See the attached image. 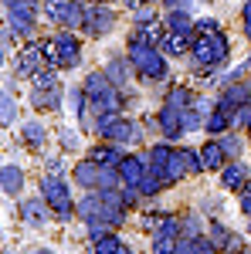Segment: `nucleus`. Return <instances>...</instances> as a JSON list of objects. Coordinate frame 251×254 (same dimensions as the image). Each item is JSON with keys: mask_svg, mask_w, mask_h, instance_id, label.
<instances>
[{"mask_svg": "<svg viewBox=\"0 0 251 254\" xmlns=\"http://www.w3.org/2000/svg\"><path fill=\"white\" fill-rule=\"evenodd\" d=\"M85 98H88V109H95L98 116L102 112H119L122 109V98H119V88L112 85V78L105 71H92L85 78Z\"/></svg>", "mask_w": 251, "mask_h": 254, "instance_id": "nucleus-1", "label": "nucleus"}, {"mask_svg": "<svg viewBox=\"0 0 251 254\" xmlns=\"http://www.w3.org/2000/svg\"><path fill=\"white\" fill-rule=\"evenodd\" d=\"M193 61L200 68H217L228 61V38L217 31V34H193V48H190Z\"/></svg>", "mask_w": 251, "mask_h": 254, "instance_id": "nucleus-2", "label": "nucleus"}, {"mask_svg": "<svg viewBox=\"0 0 251 254\" xmlns=\"http://www.w3.org/2000/svg\"><path fill=\"white\" fill-rule=\"evenodd\" d=\"M129 64H133V68H136V71H139L146 81L163 78V75H167V61H163V55L156 51L153 44L129 41Z\"/></svg>", "mask_w": 251, "mask_h": 254, "instance_id": "nucleus-3", "label": "nucleus"}, {"mask_svg": "<svg viewBox=\"0 0 251 254\" xmlns=\"http://www.w3.org/2000/svg\"><path fill=\"white\" fill-rule=\"evenodd\" d=\"M41 196L48 200L51 214L58 217V220H72L75 203H72V190H68V183H65L61 176H44V180H41Z\"/></svg>", "mask_w": 251, "mask_h": 254, "instance_id": "nucleus-4", "label": "nucleus"}, {"mask_svg": "<svg viewBox=\"0 0 251 254\" xmlns=\"http://www.w3.org/2000/svg\"><path fill=\"white\" fill-rule=\"evenodd\" d=\"M78 61H82V44H78V38H72V31H61L58 38H55V58H51V64L48 68H75Z\"/></svg>", "mask_w": 251, "mask_h": 254, "instance_id": "nucleus-5", "label": "nucleus"}, {"mask_svg": "<svg viewBox=\"0 0 251 254\" xmlns=\"http://www.w3.org/2000/svg\"><path fill=\"white\" fill-rule=\"evenodd\" d=\"M17 75L20 78H34L41 68H44V48H41V41H34V44H27L24 51L17 55Z\"/></svg>", "mask_w": 251, "mask_h": 254, "instance_id": "nucleus-6", "label": "nucleus"}, {"mask_svg": "<svg viewBox=\"0 0 251 254\" xmlns=\"http://www.w3.org/2000/svg\"><path fill=\"white\" fill-rule=\"evenodd\" d=\"M7 24L17 34H31L34 31V7H27L20 0H7Z\"/></svg>", "mask_w": 251, "mask_h": 254, "instance_id": "nucleus-7", "label": "nucleus"}, {"mask_svg": "<svg viewBox=\"0 0 251 254\" xmlns=\"http://www.w3.org/2000/svg\"><path fill=\"white\" fill-rule=\"evenodd\" d=\"M112 20H116L112 7H105V3H98V7H88V14H85V34H92V38L105 34V31L112 27Z\"/></svg>", "mask_w": 251, "mask_h": 254, "instance_id": "nucleus-8", "label": "nucleus"}, {"mask_svg": "<svg viewBox=\"0 0 251 254\" xmlns=\"http://www.w3.org/2000/svg\"><path fill=\"white\" fill-rule=\"evenodd\" d=\"M146 173H150L146 156H122V163H119V176H122L126 187H139Z\"/></svg>", "mask_w": 251, "mask_h": 254, "instance_id": "nucleus-9", "label": "nucleus"}, {"mask_svg": "<svg viewBox=\"0 0 251 254\" xmlns=\"http://www.w3.org/2000/svg\"><path fill=\"white\" fill-rule=\"evenodd\" d=\"M200 159H204V170H224L228 166V153H224L221 139H207L200 146Z\"/></svg>", "mask_w": 251, "mask_h": 254, "instance_id": "nucleus-10", "label": "nucleus"}, {"mask_svg": "<svg viewBox=\"0 0 251 254\" xmlns=\"http://www.w3.org/2000/svg\"><path fill=\"white\" fill-rule=\"evenodd\" d=\"M48 200L44 196H38V200H24L20 203V217H24V224H31V227H41L44 220H48Z\"/></svg>", "mask_w": 251, "mask_h": 254, "instance_id": "nucleus-11", "label": "nucleus"}, {"mask_svg": "<svg viewBox=\"0 0 251 254\" xmlns=\"http://www.w3.org/2000/svg\"><path fill=\"white\" fill-rule=\"evenodd\" d=\"M98 176H102V166H98L92 156L85 159V163H78V166H75V183H78V187L98 190Z\"/></svg>", "mask_w": 251, "mask_h": 254, "instance_id": "nucleus-12", "label": "nucleus"}, {"mask_svg": "<svg viewBox=\"0 0 251 254\" xmlns=\"http://www.w3.org/2000/svg\"><path fill=\"white\" fill-rule=\"evenodd\" d=\"M160 129H163V136L167 139H176L183 132V119H180V109L173 105H163L160 109Z\"/></svg>", "mask_w": 251, "mask_h": 254, "instance_id": "nucleus-13", "label": "nucleus"}, {"mask_svg": "<svg viewBox=\"0 0 251 254\" xmlns=\"http://www.w3.org/2000/svg\"><path fill=\"white\" fill-rule=\"evenodd\" d=\"M221 183H224V190H245L248 187V170L241 163H228L221 170Z\"/></svg>", "mask_w": 251, "mask_h": 254, "instance_id": "nucleus-14", "label": "nucleus"}, {"mask_svg": "<svg viewBox=\"0 0 251 254\" xmlns=\"http://www.w3.org/2000/svg\"><path fill=\"white\" fill-rule=\"evenodd\" d=\"M173 159V149L170 146H153L150 153H146V166H150V173H156V176H163V170H167V163Z\"/></svg>", "mask_w": 251, "mask_h": 254, "instance_id": "nucleus-15", "label": "nucleus"}, {"mask_svg": "<svg viewBox=\"0 0 251 254\" xmlns=\"http://www.w3.org/2000/svg\"><path fill=\"white\" fill-rule=\"evenodd\" d=\"M163 34H167V27H160V20H153V24H139L136 27V34H133V41H139V44H160L163 41Z\"/></svg>", "mask_w": 251, "mask_h": 254, "instance_id": "nucleus-16", "label": "nucleus"}, {"mask_svg": "<svg viewBox=\"0 0 251 254\" xmlns=\"http://www.w3.org/2000/svg\"><path fill=\"white\" fill-rule=\"evenodd\" d=\"M92 159H95L98 166L119 170V163H122V149H119V146H95V149H92Z\"/></svg>", "mask_w": 251, "mask_h": 254, "instance_id": "nucleus-17", "label": "nucleus"}, {"mask_svg": "<svg viewBox=\"0 0 251 254\" xmlns=\"http://www.w3.org/2000/svg\"><path fill=\"white\" fill-rule=\"evenodd\" d=\"M234 122H231V112H224V109H214L211 116L204 119V129L211 132V136H221V132H228Z\"/></svg>", "mask_w": 251, "mask_h": 254, "instance_id": "nucleus-18", "label": "nucleus"}, {"mask_svg": "<svg viewBox=\"0 0 251 254\" xmlns=\"http://www.w3.org/2000/svg\"><path fill=\"white\" fill-rule=\"evenodd\" d=\"M126 251V244L119 241L116 234H105V237H95L92 244H88V254H122Z\"/></svg>", "mask_w": 251, "mask_h": 254, "instance_id": "nucleus-19", "label": "nucleus"}, {"mask_svg": "<svg viewBox=\"0 0 251 254\" xmlns=\"http://www.w3.org/2000/svg\"><path fill=\"white\" fill-rule=\"evenodd\" d=\"M170 34H193V20L187 10H170V17H167V24H163Z\"/></svg>", "mask_w": 251, "mask_h": 254, "instance_id": "nucleus-20", "label": "nucleus"}, {"mask_svg": "<svg viewBox=\"0 0 251 254\" xmlns=\"http://www.w3.org/2000/svg\"><path fill=\"white\" fill-rule=\"evenodd\" d=\"M105 139H112V142H139V126H133V122H126V119H119L116 122V129L109 132Z\"/></svg>", "mask_w": 251, "mask_h": 254, "instance_id": "nucleus-21", "label": "nucleus"}, {"mask_svg": "<svg viewBox=\"0 0 251 254\" xmlns=\"http://www.w3.org/2000/svg\"><path fill=\"white\" fill-rule=\"evenodd\" d=\"M160 48L167 51V55H183L187 48H193V41H190V34H163V41H160Z\"/></svg>", "mask_w": 251, "mask_h": 254, "instance_id": "nucleus-22", "label": "nucleus"}, {"mask_svg": "<svg viewBox=\"0 0 251 254\" xmlns=\"http://www.w3.org/2000/svg\"><path fill=\"white\" fill-rule=\"evenodd\" d=\"M72 3L75 0H44V14H48V20H55V24H65L68 14H72Z\"/></svg>", "mask_w": 251, "mask_h": 254, "instance_id": "nucleus-23", "label": "nucleus"}, {"mask_svg": "<svg viewBox=\"0 0 251 254\" xmlns=\"http://www.w3.org/2000/svg\"><path fill=\"white\" fill-rule=\"evenodd\" d=\"M0 183H3V193H17L20 187H24V173H20L14 163H3V176H0Z\"/></svg>", "mask_w": 251, "mask_h": 254, "instance_id": "nucleus-24", "label": "nucleus"}, {"mask_svg": "<svg viewBox=\"0 0 251 254\" xmlns=\"http://www.w3.org/2000/svg\"><path fill=\"white\" fill-rule=\"evenodd\" d=\"M187 176V166H183V159H180V153H173V159L167 163V170H163V183L167 187H173V183H180Z\"/></svg>", "mask_w": 251, "mask_h": 254, "instance_id": "nucleus-25", "label": "nucleus"}, {"mask_svg": "<svg viewBox=\"0 0 251 254\" xmlns=\"http://www.w3.org/2000/svg\"><path fill=\"white\" fill-rule=\"evenodd\" d=\"M24 139H27V146H31V149H41V146H44V126H41L38 119L24 122Z\"/></svg>", "mask_w": 251, "mask_h": 254, "instance_id": "nucleus-26", "label": "nucleus"}, {"mask_svg": "<svg viewBox=\"0 0 251 254\" xmlns=\"http://www.w3.org/2000/svg\"><path fill=\"white\" fill-rule=\"evenodd\" d=\"M34 85V92H48V88H58V75H55V68H41L38 75L31 78Z\"/></svg>", "mask_w": 251, "mask_h": 254, "instance_id": "nucleus-27", "label": "nucleus"}, {"mask_svg": "<svg viewBox=\"0 0 251 254\" xmlns=\"http://www.w3.org/2000/svg\"><path fill=\"white\" fill-rule=\"evenodd\" d=\"M167 105H173V109H190L193 105V92L190 88H170V95H167Z\"/></svg>", "mask_w": 251, "mask_h": 254, "instance_id": "nucleus-28", "label": "nucleus"}, {"mask_svg": "<svg viewBox=\"0 0 251 254\" xmlns=\"http://www.w3.org/2000/svg\"><path fill=\"white\" fill-rule=\"evenodd\" d=\"M34 105L38 109H58L61 105V85L58 88H48V92H34Z\"/></svg>", "mask_w": 251, "mask_h": 254, "instance_id": "nucleus-29", "label": "nucleus"}, {"mask_svg": "<svg viewBox=\"0 0 251 254\" xmlns=\"http://www.w3.org/2000/svg\"><path fill=\"white\" fill-rule=\"evenodd\" d=\"M153 254H180V234H173V237H153Z\"/></svg>", "mask_w": 251, "mask_h": 254, "instance_id": "nucleus-30", "label": "nucleus"}, {"mask_svg": "<svg viewBox=\"0 0 251 254\" xmlns=\"http://www.w3.org/2000/svg\"><path fill=\"white\" fill-rule=\"evenodd\" d=\"M180 159H183L187 173H200V170H204V159H200V149H197V153H193V149H180Z\"/></svg>", "mask_w": 251, "mask_h": 254, "instance_id": "nucleus-31", "label": "nucleus"}, {"mask_svg": "<svg viewBox=\"0 0 251 254\" xmlns=\"http://www.w3.org/2000/svg\"><path fill=\"white\" fill-rule=\"evenodd\" d=\"M211 244L214 248H221V251H224V248H228V241H231V231H228V227H224V224H211Z\"/></svg>", "mask_w": 251, "mask_h": 254, "instance_id": "nucleus-32", "label": "nucleus"}, {"mask_svg": "<svg viewBox=\"0 0 251 254\" xmlns=\"http://www.w3.org/2000/svg\"><path fill=\"white\" fill-rule=\"evenodd\" d=\"M105 75H109V78H112V85H122V81H126V75H129V64H126V61H112V64H109V68H105Z\"/></svg>", "mask_w": 251, "mask_h": 254, "instance_id": "nucleus-33", "label": "nucleus"}, {"mask_svg": "<svg viewBox=\"0 0 251 254\" xmlns=\"http://www.w3.org/2000/svg\"><path fill=\"white\" fill-rule=\"evenodd\" d=\"M217 31H221V24H217L214 17H200L197 24H193V34H217Z\"/></svg>", "mask_w": 251, "mask_h": 254, "instance_id": "nucleus-34", "label": "nucleus"}, {"mask_svg": "<svg viewBox=\"0 0 251 254\" xmlns=\"http://www.w3.org/2000/svg\"><path fill=\"white\" fill-rule=\"evenodd\" d=\"M61 146H65V149H75L78 146V129L65 126V129H61Z\"/></svg>", "mask_w": 251, "mask_h": 254, "instance_id": "nucleus-35", "label": "nucleus"}, {"mask_svg": "<svg viewBox=\"0 0 251 254\" xmlns=\"http://www.w3.org/2000/svg\"><path fill=\"white\" fill-rule=\"evenodd\" d=\"M221 146H224V153H228V159L241 153V139H238V136H224V139H221Z\"/></svg>", "mask_w": 251, "mask_h": 254, "instance_id": "nucleus-36", "label": "nucleus"}, {"mask_svg": "<svg viewBox=\"0 0 251 254\" xmlns=\"http://www.w3.org/2000/svg\"><path fill=\"white\" fill-rule=\"evenodd\" d=\"M231 122H238V126H245V129H251V102L238 109V116H231Z\"/></svg>", "mask_w": 251, "mask_h": 254, "instance_id": "nucleus-37", "label": "nucleus"}, {"mask_svg": "<svg viewBox=\"0 0 251 254\" xmlns=\"http://www.w3.org/2000/svg\"><path fill=\"white\" fill-rule=\"evenodd\" d=\"M10 122H14V95L3 92V126H10Z\"/></svg>", "mask_w": 251, "mask_h": 254, "instance_id": "nucleus-38", "label": "nucleus"}, {"mask_svg": "<svg viewBox=\"0 0 251 254\" xmlns=\"http://www.w3.org/2000/svg\"><path fill=\"white\" fill-rule=\"evenodd\" d=\"M136 20H139V24H153L156 14H153V10H146V7H139V10H136Z\"/></svg>", "mask_w": 251, "mask_h": 254, "instance_id": "nucleus-39", "label": "nucleus"}, {"mask_svg": "<svg viewBox=\"0 0 251 254\" xmlns=\"http://www.w3.org/2000/svg\"><path fill=\"white\" fill-rule=\"evenodd\" d=\"M228 254H241V237L238 234H231V241H228V248H224Z\"/></svg>", "mask_w": 251, "mask_h": 254, "instance_id": "nucleus-40", "label": "nucleus"}, {"mask_svg": "<svg viewBox=\"0 0 251 254\" xmlns=\"http://www.w3.org/2000/svg\"><path fill=\"white\" fill-rule=\"evenodd\" d=\"M139 3H143V0H126V7H136V10H139Z\"/></svg>", "mask_w": 251, "mask_h": 254, "instance_id": "nucleus-41", "label": "nucleus"}, {"mask_svg": "<svg viewBox=\"0 0 251 254\" xmlns=\"http://www.w3.org/2000/svg\"><path fill=\"white\" fill-rule=\"evenodd\" d=\"M31 254H55V251H44V248H38V251H31Z\"/></svg>", "mask_w": 251, "mask_h": 254, "instance_id": "nucleus-42", "label": "nucleus"}, {"mask_svg": "<svg viewBox=\"0 0 251 254\" xmlns=\"http://www.w3.org/2000/svg\"><path fill=\"white\" fill-rule=\"evenodd\" d=\"M245 71H251V58H248V64H245Z\"/></svg>", "mask_w": 251, "mask_h": 254, "instance_id": "nucleus-43", "label": "nucleus"}, {"mask_svg": "<svg viewBox=\"0 0 251 254\" xmlns=\"http://www.w3.org/2000/svg\"><path fill=\"white\" fill-rule=\"evenodd\" d=\"M122 254H133V251H129V248H126V251H122Z\"/></svg>", "mask_w": 251, "mask_h": 254, "instance_id": "nucleus-44", "label": "nucleus"}, {"mask_svg": "<svg viewBox=\"0 0 251 254\" xmlns=\"http://www.w3.org/2000/svg\"><path fill=\"white\" fill-rule=\"evenodd\" d=\"M248 88H251V85H248Z\"/></svg>", "mask_w": 251, "mask_h": 254, "instance_id": "nucleus-45", "label": "nucleus"}, {"mask_svg": "<svg viewBox=\"0 0 251 254\" xmlns=\"http://www.w3.org/2000/svg\"><path fill=\"white\" fill-rule=\"evenodd\" d=\"M248 231H251V227H248Z\"/></svg>", "mask_w": 251, "mask_h": 254, "instance_id": "nucleus-46", "label": "nucleus"}]
</instances>
